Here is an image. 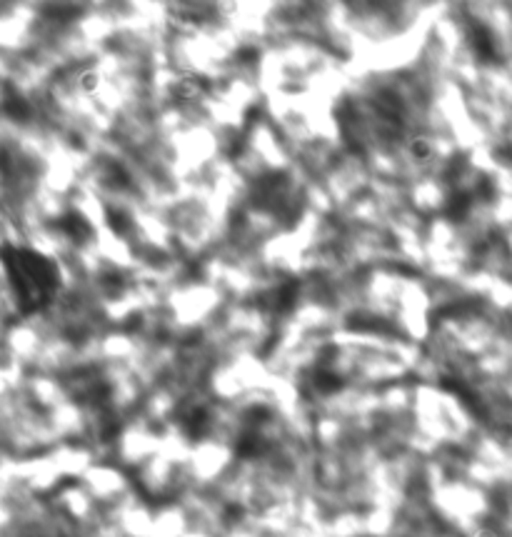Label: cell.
<instances>
[{"label":"cell","instance_id":"cell-1","mask_svg":"<svg viewBox=\"0 0 512 537\" xmlns=\"http://www.w3.org/2000/svg\"><path fill=\"white\" fill-rule=\"evenodd\" d=\"M0 260L15 295V305L23 315L46 308L63 285L60 265L46 252L33 247L0 245Z\"/></svg>","mask_w":512,"mask_h":537}]
</instances>
